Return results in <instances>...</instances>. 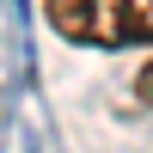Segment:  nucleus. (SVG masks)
<instances>
[{"mask_svg":"<svg viewBox=\"0 0 153 153\" xmlns=\"http://www.w3.org/2000/svg\"><path fill=\"white\" fill-rule=\"evenodd\" d=\"M135 92H141L147 104H153V61H147V68H141V80H135Z\"/></svg>","mask_w":153,"mask_h":153,"instance_id":"2","label":"nucleus"},{"mask_svg":"<svg viewBox=\"0 0 153 153\" xmlns=\"http://www.w3.org/2000/svg\"><path fill=\"white\" fill-rule=\"evenodd\" d=\"M43 19L86 49H141L153 43V0H43Z\"/></svg>","mask_w":153,"mask_h":153,"instance_id":"1","label":"nucleus"}]
</instances>
